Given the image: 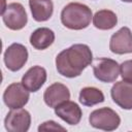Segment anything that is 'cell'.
<instances>
[{
	"instance_id": "obj_1",
	"label": "cell",
	"mask_w": 132,
	"mask_h": 132,
	"mask_svg": "<svg viewBox=\"0 0 132 132\" xmlns=\"http://www.w3.org/2000/svg\"><path fill=\"white\" fill-rule=\"evenodd\" d=\"M93 62L92 51L87 44L77 43L62 51L56 57L58 72L69 78L79 76L82 70Z\"/></svg>"
},
{
	"instance_id": "obj_2",
	"label": "cell",
	"mask_w": 132,
	"mask_h": 132,
	"mask_svg": "<svg viewBox=\"0 0 132 132\" xmlns=\"http://www.w3.org/2000/svg\"><path fill=\"white\" fill-rule=\"evenodd\" d=\"M92 10L86 4L71 2L61 11L62 24L71 30H81L87 28L92 20Z\"/></svg>"
},
{
	"instance_id": "obj_3",
	"label": "cell",
	"mask_w": 132,
	"mask_h": 132,
	"mask_svg": "<svg viewBox=\"0 0 132 132\" xmlns=\"http://www.w3.org/2000/svg\"><path fill=\"white\" fill-rule=\"evenodd\" d=\"M89 123L92 127L104 131H113L119 128L121 119L119 114L109 107L95 109L90 113Z\"/></svg>"
},
{
	"instance_id": "obj_4",
	"label": "cell",
	"mask_w": 132,
	"mask_h": 132,
	"mask_svg": "<svg viewBox=\"0 0 132 132\" xmlns=\"http://www.w3.org/2000/svg\"><path fill=\"white\" fill-rule=\"evenodd\" d=\"M1 15L5 26L14 31L23 29L28 22L27 12L24 6L19 2L9 3L1 12Z\"/></svg>"
},
{
	"instance_id": "obj_5",
	"label": "cell",
	"mask_w": 132,
	"mask_h": 132,
	"mask_svg": "<svg viewBox=\"0 0 132 132\" xmlns=\"http://www.w3.org/2000/svg\"><path fill=\"white\" fill-rule=\"evenodd\" d=\"M95 77L102 82H112L120 74V65L117 61L109 58L96 59L93 65Z\"/></svg>"
},
{
	"instance_id": "obj_6",
	"label": "cell",
	"mask_w": 132,
	"mask_h": 132,
	"mask_svg": "<svg viewBox=\"0 0 132 132\" xmlns=\"http://www.w3.org/2000/svg\"><path fill=\"white\" fill-rule=\"evenodd\" d=\"M29 91L22 82H13L9 85L3 93V101L10 109L22 108L29 101Z\"/></svg>"
},
{
	"instance_id": "obj_7",
	"label": "cell",
	"mask_w": 132,
	"mask_h": 132,
	"mask_svg": "<svg viewBox=\"0 0 132 132\" xmlns=\"http://www.w3.org/2000/svg\"><path fill=\"white\" fill-rule=\"evenodd\" d=\"M28 60V51L21 43L10 44L4 52V63L10 71H19Z\"/></svg>"
},
{
	"instance_id": "obj_8",
	"label": "cell",
	"mask_w": 132,
	"mask_h": 132,
	"mask_svg": "<svg viewBox=\"0 0 132 132\" xmlns=\"http://www.w3.org/2000/svg\"><path fill=\"white\" fill-rule=\"evenodd\" d=\"M31 124V116L28 110L23 108L11 109L4 119V126L10 132H26Z\"/></svg>"
},
{
	"instance_id": "obj_9",
	"label": "cell",
	"mask_w": 132,
	"mask_h": 132,
	"mask_svg": "<svg viewBox=\"0 0 132 132\" xmlns=\"http://www.w3.org/2000/svg\"><path fill=\"white\" fill-rule=\"evenodd\" d=\"M109 50L113 54L132 53V33L128 27H122L110 37Z\"/></svg>"
},
{
	"instance_id": "obj_10",
	"label": "cell",
	"mask_w": 132,
	"mask_h": 132,
	"mask_svg": "<svg viewBox=\"0 0 132 132\" xmlns=\"http://www.w3.org/2000/svg\"><path fill=\"white\" fill-rule=\"evenodd\" d=\"M110 95L113 102L121 108L132 109V82L117 81L110 90Z\"/></svg>"
},
{
	"instance_id": "obj_11",
	"label": "cell",
	"mask_w": 132,
	"mask_h": 132,
	"mask_svg": "<svg viewBox=\"0 0 132 132\" xmlns=\"http://www.w3.org/2000/svg\"><path fill=\"white\" fill-rule=\"evenodd\" d=\"M43 99L47 106L55 108L70 99V92L65 85L61 82H54L44 91Z\"/></svg>"
},
{
	"instance_id": "obj_12",
	"label": "cell",
	"mask_w": 132,
	"mask_h": 132,
	"mask_svg": "<svg viewBox=\"0 0 132 132\" xmlns=\"http://www.w3.org/2000/svg\"><path fill=\"white\" fill-rule=\"evenodd\" d=\"M47 77L46 70L41 66H33L23 75L22 84L29 92H37L45 82Z\"/></svg>"
},
{
	"instance_id": "obj_13",
	"label": "cell",
	"mask_w": 132,
	"mask_h": 132,
	"mask_svg": "<svg viewBox=\"0 0 132 132\" xmlns=\"http://www.w3.org/2000/svg\"><path fill=\"white\" fill-rule=\"evenodd\" d=\"M55 113L69 125H77L80 122L82 112L77 103L73 101H65L55 107Z\"/></svg>"
},
{
	"instance_id": "obj_14",
	"label": "cell",
	"mask_w": 132,
	"mask_h": 132,
	"mask_svg": "<svg viewBox=\"0 0 132 132\" xmlns=\"http://www.w3.org/2000/svg\"><path fill=\"white\" fill-rule=\"evenodd\" d=\"M29 6L32 16L36 22L47 21L54 11L52 0H29Z\"/></svg>"
},
{
	"instance_id": "obj_15",
	"label": "cell",
	"mask_w": 132,
	"mask_h": 132,
	"mask_svg": "<svg viewBox=\"0 0 132 132\" xmlns=\"http://www.w3.org/2000/svg\"><path fill=\"white\" fill-rule=\"evenodd\" d=\"M55 41V33L53 30L41 27L36 29L30 36V43L36 50H45Z\"/></svg>"
},
{
	"instance_id": "obj_16",
	"label": "cell",
	"mask_w": 132,
	"mask_h": 132,
	"mask_svg": "<svg viewBox=\"0 0 132 132\" xmlns=\"http://www.w3.org/2000/svg\"><path fill=\"white\" fill-rule=\"evenodd\" d=\"M118 23L117 14L108 9L97 11L93 16V24L99 30H110Z\"/></svg>"
},
{
	"instance_id": "obj_17",
	"label": "cell",
	"mask_w": 132,
	"mask_h": 132,
	"mask_svg": "<svg viewBox=\"0 0 132 132\" xmlns=\"http://www.w3.org/2000/svg\"><path fill=\"white\" fill-rule=\"evenodd\" d=\"M79 102L85 106H93L104 101V95L101 90L95 87H86L80 90Z\"/></svg>"
},
{
	"instance_id": "obj_18",
	"label": "cell",
	"mask_w": 132,
	"mask_h": 132,
	"mask_svg": "<svg viewBox=\"0 0 132 132\" xmlns=\"http://www.w3.org/2000/svg\"><path fill=\"white\" fill-rule=\"evenodd\" d=\"M120 73L123 80L132 82V60L124 61L120 65Z\"/></svg>"
},
{
	"instance_id": "obj_19",
	"label": "cell",
	"mask_w": 132,
	"mask_h": 132,
	"mask_svg": "<svg viewBox=\"0 0 132 132\" xmlns=\"http://www.w3.org/2000/svg\"><path fill=\"white\" fill-rule=\"evenodd\" d=\"M48 130H54V131H66V128L60 126L59 124H57L55 121H46L44 123H42L39 127H38V131H48Z\"/></svg>"
},
{
	"instance_id": "obj_20",
	"label": "cell",
	"mask_w": 132,
	"mask_h": 132,
	"mask_svg": "<svg viewBox=\"0 0 132 132\" xmlns=\"http://www.w3.org/2000/svg\"><path fill=\"white\" fill-rule=\"evenodd\" d=\"M123 2H127V3H132V0H121Z\"/></svg>"
}]
</instances>
